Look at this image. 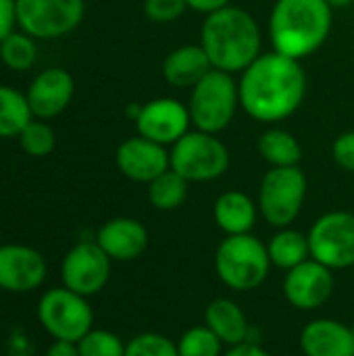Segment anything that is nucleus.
Listing matches in <instances>:
<instances>
[{"label": "nucleus", "instance_id": "obj_10", "mask_svg": "<svg viewBox=\"0 0 354 356\" xmlns=\"http://www.w3.org/2000/svg\"><path fill=\"white\" fill-rule=\"evenodd\" d=\"M311 259L342 271L354 267V213L330 211L323 213L309 229Z\"/></svg>", "mask_w": 354, "mask_h": 356}, {"label": "nucleus", "instance_id": "obj_5", "mask_svg": "<svg viewBox=\"0 0 354 356\" xmlns=\"http://www.w3.org/2000/svg\"><path fill=\"white\" fill-rule=\"evenodd\" d=\"M186 104L194 129L219 136L232 125L240 108L238 81L232 73L211 69L190 90V98Z\"/></svg>", "mask_w": 354, "mask_h": 356}, {"label": "nucleus", "instance_id": "obj_23", "mask_svg": "<svg viewBox=\"0 0 354 356\" xmlns=\"http://www.w3.org/2000/svg\"><path fill=\"white\" fill-rule=\"evenodd\" d=\"M267 252L273 267L290 271L311 259L309 236L292 227H282L267 242Z\"/></svg>", "mask_w": 354, "mask_h": 356}, {"label": "nucleus", "instance_id": "obj_29", "mask_svg": "<svg viewBox=\"0 0 354 356\" xmlns=\"http://www.w3.org/2000/svg\"><path fill=\"white\" fill-rule=\"evenodd\" d=\"M77 348L79 356H125V342L108 330H90Z\"/></svg>", "mask_w": 354, "mask_h": 356}, {"label": "nucleus", "instance_id": "obj_26", "mask_svg": "<svg viewBox=\"0 0 354 356\" xmlns=\"http://www.w3.org/2000/svg\"><path fill=\"white\" fill-rule=\"evenodd\" d=\"M38 58L35 38L25 31H13L0 42V60L10 71H27Z\"/></svg>", "mask_w": 354, "mask_h": 356}, {"label": "nucleus", "instance_id": "obj_25", "mask_svg": "<svg viewBox=\"0 0 354 356\" xmlns=\"http://www.w3.org/2000/svg\"><path fill=\"white\" fill-rule=\"evenodd\" d=\"M188 186L190 181H186L173 169H167L148 184V200L156 211H175L186 202Z\"/></svg>", "mask_w": 354, "mask_h": 356}, {"label": "nucleus", "instance_id": "obj_32", "mask_svg": "<svg viewBox=\"0 0 354 356\" xmlns=\"http://www.w3.org/2000/svg\"><path fill=\"white\" fill-rule=\"evenodd\" d=\"M332 156L336 165L348 173H354V129L342 131L332 144Z\"/></svg>", "mask_w": 354, "mask_h": 356}, {"label": "nucleus", "instance_id": "obj_37", "mask_svg": "<svg viewBox=\"0 0 354 356\" xmlns=\"http://www.w3.org/2000/svg\"><path fill=\"white\" fill-rule=\"evenodd\" d=\"M334 10H338V8H346V6H351L354 0H325Z\"/></svg>", "mask_w": 354, "mask_h": 356}, {"label": "nucleus", "instance_id": "obj_27", "mask_svg": "<svg viewBox=\"0 0 354 356\" xmlns=\"http://www.w3.org/2000/svg\"><path fill=\"white\" fill-rule=\"evenodd\" d=\"M175 344L179 356H223V342L207 325L186 330Z\"/></svg>", "mask_w": 354, "mask_h": 356}, {"label": "nucleus", "instance_id": "obj_36", "mask_svg": "<svg viewBox=\"0 0 354 356\" xmlns=\"http://www.w3.org/2000/svg\"><path fill=\"white\" fill-rule=\"evenodd\" d=\"M46 356H79V348L75 342H63V340H54L48 350Z\"/></svg>", "mask_w": 354, "mask_h": 356}, {"label": "nucleus", "instance_id": "obj_16", "mask_svg": "<svg viewBox=\"0 0 354 356\" xmlns=\"http://www.w3.org/2000/svg\"><path fill=\"white\" fill-rule=\"evenodd\" d=\"M73 94H75V79L63 67H48L40 71L31 79L25 92L33 119H44V121L58 117L71 104Z\"/></svg>", "mask_w": 354, "mask_h": 356}, {"label": "nucleus", "instance_id": "obj_21", "mask_svg": "<svg viewBox=\"0 0 354 356\" xmlns=\"http://www.w3.org/2000/svg\"><path fill=\"white\" fill-rule=\"evenodd\" d=\"M259 204L240 190H227L221 196H217L213 204V219L215 225L225 236H242L250 234L257 225L259 217Z\"/></svg>", "mask_w": 354, "mask_h": 356}, {"label": "nucleus", "instance_id": "obj_2", "mask_svg": "<svg viewBox=\"0 0 354 356\" xmlns=\"http://www.w3.org/2000/svg\"><path fill=\"white\" fill-rule=\"evenodd\" d=\"M200 46L213 69L236 75L263 54V33L252 13L230 4L202 19Z\"/></svg>", "mask_w": 354, "mask_h": 356}, {"label": "nucleus", "instance_id": "obj_11", "mask_svg": "<svg viewBox=\"0 0 354 356\" xmlns=\"http://www.w3.org/2000/svg\"><path fill=\"white\" fill-rule=\"evenodd\" d=\"M111 259L94 242H77L63 259V286L79 296H96L111 280Z\"/></svg>", "mask_w": 354, "mask_h": 356}, {"label": "nucleus", "instance_id": "obj_24", "mask_svg": "<svg viewBox=\"0 0 354 356\" xmlns=\"http://www.w3.org/2000/svg\"><path fill=\"white\" fill-rule=\"evenodd\" d=\"M31 119L27 96L15 88L0 86V138H19Z\"/></svg>", "mask_w": 354, "mask_h": 356}, {"label": "nucleus", "instance_id": "obj_31", "mask_svg": "<svg viewBox=\"0 0 354 356\" xmlns=\"http://www.w3.org/2000/svg\"><path fill=\"white\" fill-rule=\"evenodd\" d=\"M186 10V0H144V15L152 23H175Z\"/></svg>", "mask_w": 354, "mask_h": 356}, {"label": "nucleus", "instance_id": "obj_34", "mask_svg": "<svg viewBox=\"0 0 354 356\" xmlns=\"http://www.w3.org/2000/svg\"><path fill=\"white\" fill-rule=\"evenodd\" d=\"M186 2H188L190 10H196V13H200L204 17L232 4V0H186Z\"/></svg>", "mask_w": 354, "mask_h": 356}, {"label": "nucleus", "instance_id": "obj_12", "mask_svg": "<svg viewBox=\"0 0 354 356\" xmlns=\"http://www.w3.org/2000/svg\"><path fill=\"white\" fill-rule=\"evenodd\" d=\"M134 123H136L138 136H144L169 148L190 131L192 117H190L186 102L177 98L161 96L142 104L140 115L136 117Z\"/></svg>", "mask_w": 354, "mask_h": 356}, {"label": "nucleus", "instance_id": "obj_4", "mask_svg": "<svg viewBox=\"0 0 354 356\" xmlns=\"http://www.w3.org/2000/svg\"><path fill=\"white\" fill-rule=\"evenodd\" d=\"M271 259L267 244L252 234L225 236L215 250V273L234 292H252L267 280Z\"/></svg>", "mask_w": 354, "mask_h": 356}, {"label": "nucleus", "instance_id": "obj_8", "mask_svg": "<svg viewBox=\"0 0 354 356\" xmlns=\"http://www.w3.org/2000/svg\"><path fill=\"white\" fill-rule=\"evenodd\" d=\"M38 321L54 340L75 344L94 330V313L88 298L65 286L42 294L38 302Z\"/></svg>", "mask_w": 354, "mask_h": 356}, {"label": "nucleus", "instance_id": "obj_33", "mask_svg": "<svg viewBox=\"0 0 354 356\" xmlns=\"http://www.w3.org/2000/svg\"><path fill=\"white\" fill-rule=\"evenodd\" d=\"M15 25H17V2L0 0V42L15 31Z\"/></svg>", "mask_w": 354, "mask_h": 356}, {"label": "nucleus", "instance_id": "obj_9", "mask_svg": "<svg viewBox=\"0 0 354 356\" xmlns=\"http://www.w3.org/2000/svg\"><path fill=\"white\" fill-rule=\"evenodd\" d=\"M17 25L35 40H56L79 27L86 0H15Z\"/></svg>", "mask_w": 354, "mask_h": 356}, {"label": "nucleus", "instance_id": "obj_41", "mask_svg": "<svg viewBox=\"0 0 354 356\" xmlns=\"http://www.w3.org/2000/svg\"><path fill=\"white\" fill-rule=\"evenodd\" d=\"M0 246H2V242H0Z\"/></svg>", "mask_w": 354, "mask_h": 356}, {"label": "nucleus", "instance_id": "obj_1", "mask_svg": "<svg viewBox=\"0 0 354 356\" xmlns=\"http://www.w3.org/2000/svg\"><path fill=\"white\" fill-rule=\"evenodd\" d=\"M238 96L240 108L250 119L277 125L303 106L307 73L300 60L269 50L240 73Z\"/></svg>", "mask_w": 354, "mask_h": 356}, {"label": "nucleus", "instance_id": "obj_14", "mask_svg": "<svg viewBox=\"0 0 354 356\" xmlns=\"http://www.w3.org/2000/svg\"><path fill=\"white\" fill-rule=\"evenodd\" d=\"M115 163L121 175L136 184H150L161 173L171 169L169 161V148L161 146L144 136L127 138L119 144L115 152Z\"/></svg>", "mask_w": 354, "mask_h": 356}, {"label": "nucleus", "instance_id": "obj_20", "mask_svg": "<svg viewBox=\"0 0 354 356\" xmlns=\"http://www.w3.org/2000/svg\"><path fill=\"white\" fill-rule=\"evenodd\" d=\"M204 325L223 342V346H240L252 342V327L246 313L232 298H215L204 311Z\"/></svg>", "mask_w": 354, "mask_h": 356}, {"label": "nucleus", "instance_id": "obj_38", "mask_svg": "<svg viewBox=\"0 0 354 356\" xmlns=\"http://www.w3.org/2000/svg\"><path fill=\"white\" fill-rule=\"evenodd\" d=\"M140 108H142V104H129V106L125 108V115H127L131 121H136V117L140 115Z\"/></svg>", "mask_w": 354, "mask_h": 356}, {"label": "nucleus", "instance_id": "obj_18", "mask_svg": "<svg viewBox=\"0 0 354 356\" xmlns=\"http://www.w3.org/2000/svg\"><path fill=\"white\" fill-rule=\"evenodd\" d=\"M300 350L305 356H354V332L336 319H315L300 332Z\"/></svg>", "mask_w": 354, "mask_h": 356}, {"label": "nucleus", "instance_id": "obj_3", "mask_svg": "<svg viewBox=\"0 0 354 356\" xmlns=\"http://www.w3.org/2000/svg\"><path fill=\"white\" fill-rule=\"evenodd\" d=\"M334 27V8L325 0H275L269 13L271 48L303 60L328 42Z\"/></svg>", "mask_w": 354, "mask_h": 356}, {"label": "nucleus", "instance_id": "obj_30", "mask_svg": "<svg viewBox=\"0 0 354 356\" xmlns=\"http://www.w3.org/2000/svg\"><path fill=\"white\" fill-rule=\"evenodd\" d=\"M125 356H179L177 344L163 334L144 332L125 344Z\"/></svg>", "mask_w": 354, "mask_h": 356}, {"label": "nucleus", "instance_id": "obj_6", "mask_svg": "<svg viewBox=\"0 0 354 356\" xmlns=\"http://www.w3.org/2000/svg\"><path fill=\"white\" fill-rule=\"evenodd\" d=\"M171 169L190 184L215 181L227 173L232 156L225 142L207 131L190 129L169 150Z\"/></svg>", "mask_w": 354, "mask_h": 356}, {"label": "nucleus", "instance_id": "obj_39", "mask_svg": "<svg viewBox=\"0 0 354 356\" xmlns=\"http://www.w3.org/2000/svg\"><path fill=\"white\" fill-rule=\"evenodd\" d=\"M0 332H2V319H0Z\"/></svg>", "mask_w": 354, "mask_h": 356}, {"label": "nucleus", "instance_id": "obj_13", "mask_svg": "<svg viewBox=\"0 0 354 356\" xmlns=\"http://www.w3.org/2000/svg\"><path fill=\"white\" fill-rule=\"evenodd\" d=\"M334 288V271L315 259L286 271L284 277V296L298 311H315L323 307L332 298Z\"/></svg>", "mask_w": 354, "mask_h": 356}, {"label": "nucleus", "instance_id": "obj_35", "mask_svg": "<svg viewBox=\"0 0 354 356\" xmlns=\"http://www.w3.org/2000/svg\"><path fill=\"white\" fill-rule=\"evenodd\" d=\"M223 356H273L267 353L259 342H244L240 346H232Z\"/></svg>", "mask_w": 354, "mask_h": 356}, {"label": "nucleus", "instance_id": "obj_28", "mask_svg": "<svg viewBox=\"0 0 354 356\" xmlns=\"http://www.w3.org/2000/svg\"><path fill=\"white\" fill-rule=\"evenodd\" d=\"M17 140H19L21 150L29 156H35V159L48 156L56 146L54 129L44 119H31L25 125V129L19 134Z\"/></svg>", "mask_w": 354, "mask_h": 356}, {"label": "nucleus", "instance_id": "obj_15", "mask_svg": "<svg viewBox=\"0 0 354 356\" xmlns=\"http://www.w3.org/2000/svg\"><path fill=\"white\" fill-rule=\"evenodd\" d=\"M46 280L44 257L25 244L0 246V290L25 294L40 288Z\"/></svg>", "mask_w": 354, "mask_h": 356}, {"label": "nucleus", "instance_id": "obj_40", "mask_svg": "<svg viewBox=\"0 0 354 356\" xmlns=\"http://www.w3.org/2000/svg\"><path fill=\"white\" fill-rule=\"evenodd\" d=\"M351 327H353V332H354V323H353V325H351Z\"/></svg>", "mask_w": 354, "mask_h": 356}, {"label": "nucleus", "instance_id": "obj_19", "mask_svg": "<svg viewBox=\"0 0 354 356\" xmlns=\"http://www.w3.org/2000/svg\"><path fill=\"white\" fill-rule=\"evenodd\" d=\"M211 69V58L200 46V42L173 48L161 65L163 79L169 86L182 90H192Z\"/></svg>", "mask_w": 354, "mask_h": 356}, {"label": "nucleus", "instance_id": "obj_22", "mask_svg": "<svg viewBox=\"0 0 354 356\" xmlns=\"http://www.w3.org/2000/svg\"><path fill=\"white\" fill-rule=\"evenodd\" d=\"M257 150L271 167H298L305 154L300 140L284 127L265 129L257 142Z\"/></svg>", "mask_w": 354, "mask_h": 356}, {"label": "nucleus", "instance_id": "obj_17", "mask_svg": "<svg viewBox=\"0 0 354 356\" xmlns=\"http://www.w3.org/2000/svg\"><path fill=\"white\" fill-rule=\"evenodd\" d=\"M96 244L111 261L129 263L140 259L148 248V229L131 217L108 219L96 234Z\"/></svg>", "mask_w": 354, "mask_h": 356}, {"label": "nucleus", "instance_id": "obj_7", "mask_svg": "<svg viewBox=\"0 0 354 356\" xmlns=\"http://www.w3.org/2000/svg\"><path fill=\"white\" fill-rule=\"evenodd\" d=\"M309 181L300 167H269L259 186V213L275 229L290 227L307 198Z\"/></svg>", "mask_w": 354, "mask_h": 356}]
</instances>
